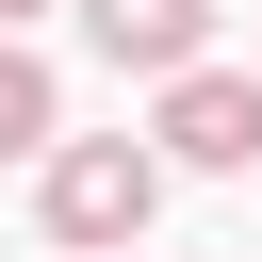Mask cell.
<instances>
[{
    "label": "cell",
    "mask_w": 262,
    "mask_h": 262,
    "mask_svg": "<svg viewBox=\"0 0 262 262\" xmlns=\"http://www.w3.org/2000/svg\"><path fill=\"white\" fill-rule=\"evenodd\" d=\"M147 164H196V180L262 164V82H246V66H180V82H164V147H147Z\"/></svg>",
    "instance_id": "obj_2"
},
{
    "label": "cell",
    "mask_w": 262,
    "mask_h": 262,
    "mask_svg": "<svg viewBox=\"0 0 262 262\" xmlns=\"http://www.w3.org/2000/svg\"><path fill=\"white\" fill-rule=\"evenodd\" d=\"M33 16H49V0H0V33H33Z\"/></svg>",
    "instance_id": "obj_5"
},
{
    "label": "cell",
    "mask_w": 262,
    "mask_h": 262,
    "mask_svg": "<svg viewBox=\"0 0 262 262\" xmlns=\"http://www.w3.org/2000/svg\"><path fill=\"white\" fill-rule=\"evenodd\" d=\"M49 131H66V98H49V66L0 33V164H16V147H49Z\"/></svg>",
    "instance_id": "obj_4"
},
{
    "label": "cell",
    "mask_w": 262,
    "mask_h": 262,
    "mask_svg": "<svg viewBox=\"0 0 262 262\" xmlns=\"http://www.w3.org/2000/svg\"><path fill=\"white\" fill-rule=\"evenodd\" d=\"M82 33H98V66H131V82L213 66V0H82Z\"/></svg>",
    "instance_id": "obj_3"
},
{
    "label": "cell",
    "mask_w": 262,
    "mask_h": 262,
    "mask_svg": "<svg viewBox=\"0 0 262 262\" xmlns=\"http://www.w3.org/2000/svg\"><path fill=\"white\" fill-rule=\"evenodd\" d=\"M33 164H49L33 196H49V229H66V246H147V213H164V164H147L131 131H49Z\"/></svg>",
    "instance_id": "obj_1"
}]
</instances>
